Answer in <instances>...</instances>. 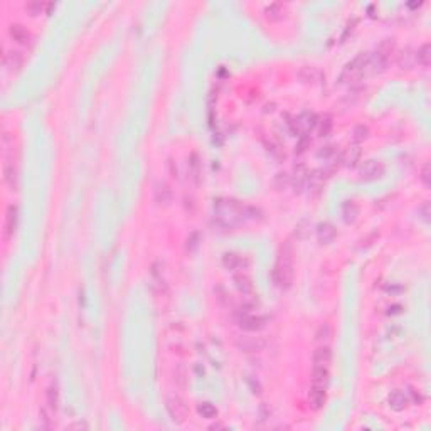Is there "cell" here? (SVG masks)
Wrapping results in <instances>:
<instances>
[{"instance_id":"8992f818","label":"cell","mask_w":431,"mask_h":431,"mask_svg":"<svg viewBox=\"0 0 431 431\" xmlns=\"http://www.w3.org/2000/svg\"><path fill=\"white\" fill-rule=\"evenodd\" d=\"M165 409H167L170 421L175 424H182L187 418V408H185L184 401L177 396H170L165 399Z\"/></svg>"},{"instance_id":"7a4b0ae2","label":"cell","mask_w":431,"mask_h":431,"mask_svg":"<svg viewBox=\"0 0 431 431\" xmlns=\"http://www.w3.org/2000/svg\"><path fill=\"white\" fill-rule=\"evenodd\" d=\"M273 283L280 290H288L293 283V246L287 241L282 244L278 253V259L273 268Z\"/></svg>"},{"instance_id":"83f0119b","label":"cell","mask_w":431,"mask_h":431,"mask_svg":"<svg viewBox=\"0 0 431 431\" xmlns=\"http://www.w3.org/2000/svg\"><path fill=\"white\" fill-rule=\"evenodd\" d=\"M416 63H419L421 66H429L431 63V46L428 42L423 44L418 51H416Z\"/></svg>"},{"instance_id":"f6af8a7d","label":"cell","mask_w":431,"mask_h":431,"mask_svg":"<svg viewBox=\"0 0 431 431\" xmlns=\"http://www.w3.org/2000/svg\"><path fill=\"white\" fill-rule=\"evenodd\" d=\"M408 6H409L411 9H414V7H419V6H421V2H418V4H416V2H411V4H408Z\"/></svg>"},{"instance_id":"7402d4cb","label":"cell","mask_w":431,"mask_h":431,"mask_svg":"<svg viewBox=\"0 0 431 431\" xmlns=\"http://www.w3.org/2000/svg\"><path fill=\"white\" fill-rule=\"evenodd\" d=\"M223 264L228 270H231V272H236V270H243L246 261H244V259L236 253H226L223 256Z\"/></svg>"},{"instance_id":"ba28073f","label":"cell","mask_w":431,"mask_h":431,"mask_svg":"<svg viewBox=\"0 0 431 431\" xmlns=\"http://www.w3.org/2000/svg\"><path fill=\"white\" fill-rule=\"evenodd\" d=\"M236 345L243 352H261L266 342L261 337H251V335H241L236 339Z\"/></svg>"},{"instance_id":"484cf974","label":"cell","mask_w":431,"mask_h":431,"mask_svg":"<svg viewBox=\"0 0 431 431\" xmlns=\"http://www.w3.org/2000/svg\"><path fill=\"white\" fill-rule=\"evenodd\" d=\"M234 282H236V287L239 292L243 295H246V297H251L254 288H253V283H251V280H249V277H246V275H238V277H234Z\"/></svg>"},{"instance_id":"ac0fdd59","label":"cell","mask_w":431,"mask_h":431,"mask_svg":"<svg viewBox=\"0 0 431 431\" xmlns=\"http://www.w3.org/2000/svg\"><path fill=\"white\" fill-rule=\"evenodd\" d=\"M330 383V374L327 367H313L312 372V386H317V388H324L327 389Z\"/></svg>"},{"instance_id":"4316f807","label":"cell","mask_w":431,"mask_h":431,"mask_svg":"<svg viewBox=\"0 0 431 431\" xmlns=\"http://www.w3.org/2000/svg\"><path fill=\"white\" fill-rule=\"evenodd\" d=\"M360 157V148L359 147H349L344 150L342 153V162L347 165V167H354L357 164V160Z\"/></svg>"},{"instance_id":"ee69618b","label":"cell","mask_w":431,"mask_h":431,"mask_svg":"<svg viewBox=\"0 0 431 431\" xmlns=\"http://www.w3.org/2000/svg\"><path fill=\"white\" fill-rule=\"evenodd\" d=\"M73 429H88V424L86 423H74L71 424Z\"/></svg>"},{"instance_id":"7bdbcfd3","label":"cell","mask_w":431,"mask_h":431,"mask_svg":"<svg viewBox=\"0 0 431 431\" xmlns=\"http://www.w3.org/2000/svg\"><path fill=\"white\" fill-rule=\"evenodd\" d=\"M334 153V147H325V150L318 153V157H329V155Z\"/></svg>"},{"instance_id":"52a82bcc","label":"cell","mask_w":431,"mask_h":431,"mask_svg":"<svg viewBox=\"0 0 431 431\" xmlns=\"http://www.w3.org/2000/svg\"><path fill=\"white\" fill-rule=\"evenodd\" d=\"M384 175V164L379 160H367L360 167V179L362 180H378Z\"/></svg>"},{"instance_id":"cb8c5ba5","label":"cell","mask_w":431,"mask_h":431,"mask_svg":"<svg viewBox=\"0 0 431 431\" xmlns=\"http://www.w3.org/2000/svg\"><path fill=\"white\" fill-rule=\"evenodd\" d=\"M172 199V192H170L167 184H157L155 185V202L160 205H167Z\"/></svg>"},{"instance_id":"8fae6325","label":"cell","mask_w":431,"mask_h":431,"mask_svg":"<svg viewBox=\"0 0 431 431\" xmlns=\"http://www.w3.org/2000/svg\"><path fill=\"white\" fill-rule=\"evenodd\" d=\"M22 64H24V58L21 51L11 49V51H6V54H4V66L7 68V71L16 73L22 68Z\"/></svg>"},{"instance_id":"5bb4252c","label":"cell","mask_w":431,"mask_h":431,"mask_svg":"<svg viewBox=\"0 0 431 431\" xmlns=\"http://www.w3.org/2000/svg\"><path fill=\"white\" fill-rule=\"evenodd\" d=\"M335 236H337V229H335L334 224L330 223H320L317 226V238L322 244H329L332 243Z\"/></svg>"},{"instance_id":"6da1fadb","label":"cell","mask_w":431,"mask_h":431,"mask_svg":"<svg viewBox=\"0 0 431 431\" xmlns=\"http://www.w3.org/2000/svg\"><path fill=\"white\" fill-rule=\"evenodd\" d=\"M214 223L223 229H231L238 226L244 219V205L234 199H216L212 204Z\"/></svg>"},{"instance_id":"d6986e66","label":"cell","mask_w":431,"mask_h":431,"mask_svg":"<svg viewBox=\"0 0 431 431\" xmlns=\"http://www.w3.org/2000/svg\"><path fill=\"white\" fill-rule=\"evenodd\" d=\"M264 14H266V17L270 21H280V19H283L285 14H287V4H283V2L270 4V6L264 7Z\"/></svg>"},{"instance_id":"9c48e42d","label":"cell","mask_w":431,"mask_h":431,"mask_svg":"<svg viewBox=\"0 0 431 431\" xmlns=\"http://www.w3.org/2000/svg\"><path fill=\"white\" fill-rule=\"evenodd\" d=\"M17 223H19V209L17 205L11 204L6 210V223H4V234H6L7 239L16 234Z\"/></svg>"},{"instance_id":"4dcf8cb0","label":"cell","mask_w":431,"mask_h":431,"mask_svg":"<svg viewBox=\"0 0 431 431\" xmlns=\"http://www.w3.org/2000/svg\"><path fill=\"white\" fill-rule=\"evenodd\" d=\"M54 7V4H44V2H29L26 4V11L31 14V16H39L44 11H51Z\"/></svg>"},{"instance_id":"f35d334b","label":"cell","mask_w":431,"mask_h":431,"mask_svg":"<svg viewBox=\"0 0 431 431\" xmlns=\"http://www.w3.org/2000/svg\"><path fill=\"white\" fill-rule=\"evenodd\" d=\"M175 381L180 384V388H184L185 386V367L184 365H179V367L175 369Z\"/></svg>"},{"instance_id":"b9f144b4","label":"cell","mask_w":431,"mask_h":431,"mask_svg":"<svg viewBox=\"0 0 431 431\" xmlns=\"http://www.w3.org/2000/svg\"><path fill=\"white\" fill-rule=\"evenodd\" d=\"M197 246H199V233H192L187 239V248L190 249V251H194Z\"/></svg>"},{"instance_id":"8d00e7d4","label":"cell","mask_w":431,"mask_h":431,"mask_svg":"<svg viewBox=\"0 0 431 431\" xmlns=\"http://www.w3.org/2000/svg\"><path fill=\"white\" fill-rule=\"evenodd\" d=\"M421 182H423L426 187H431V165L424 164L423 169H421V175H419Z\"/></svg>"},{"instance_id":"277c9868","label":"cell","mask_w":431,"mask_h":431,"mask_svg":"<svg viewBox=\"0 0 431 431\" xmlns=\"http://www.w3.org/2000/svg\"><path fill=\"white\" fill-rule=\"evenodd\" d=\"M236 322L243 330L246 332H259L261 329L266 327V317L253 313V303L243 305L236 312Z\"/></svg>"},{"instance_id":"f546056e","label":"cell","mask_w":431,"mask_h":431,"mask_svg":"<svg viewBox=\"0 0 431 431\" xmlns=\"http://www.w3.org/2000/svg\"><path fill=\"white\" fill-rule=\"evenodd\" d=\"M330 337H332V325L329 322L320 324V327L317 329V332H315V340L320 344H325L327 340H330Z\"/></svg>"},{"instance_id":"ffe728a7","label":"cell","mask_w":431,"mask_h":431,"mask_svg":"<svg viewBox=\"0 0 431 431\" xmlns=\"http://www.w3.org/2000/svg\"><path fill=\"white\" fill-rule=\"evenodd\" d=\"M357 216H359L357 204H355L354 200H345V202L342 204V219H344V223H345V224L355 223Z\"/></svg>"},{"instance_id":"3957f363","label":"cell","mask_w":431,"mask_h":431,"mask_svg":"<svg viewBox=\"0 0 431 431\" xmlns=\"http://www.w3.org/2000/svg\"><path fill=\"white\" fill-rule=\"evenodd\" d=\"M369 73H370V54L360 52L352 59V61H349L345 64L342 73H340V76H339V81L354 84V83L360 81L364 76H367Z\"/></svg>"},{"instance_id":"9a60e30c","label":"cell","mask_w":431,"mask_h":431,"mask_svg":"<svg viewBox=\"0 0 431 431\" xmlns=\"http://www.w3.org/2000/svg\"><path fill=\"white\" fill-rule=\"evenodd\" d=\"M388 404H389V408L393 409V411H404L406 408H408V404H409V399H408V396H406L403 391H393V393L389 394V398H388Z\"/></svg>"},{"instance_id":"d6a6232c","label":"cell","mask_w":431,"mask_h":431,"mask_svg":"<svg viewBox=\"0 0 431 431\" xmlns=\"http://www.w3.org/2000/svg\"><path fill=\"white\" fill-rule=\"evenodd\" d=\"M189 172H190V177L194 179V182H199V179H200V162H199L197 153L190 155V158H189Z\"/></svg>"},{"instance_id":"836d02e7","label":"cell","mask_w":431,"mask_h":431,"mask_svg":"<svg viewBox=\"0 0 431 431\" xmlns=\"http://www.w3.org/2000/svg\"><path fill=\"white\" fill-rule=\"evenodd\" d=\"M290 184H292V177H290V175H288L287 172H280V174L275 175V179H273V185H275V187H277L278 190L287 189Z\"/></svg>"},{"instance_id":"5b68a950","label":"cell","mask_w":431,"mask_h":431,"mask_svg":"<svg viewBox=\"0 0 431 431\" xmlns=\"http://www.w3.org/2000/svg\"><path fill=\"white\" fill-rule=\"evenodd\" d=\"M394 39H384L375 49L374 54H370V73H384L389 64L391 54L394 52Z\"/></svg>"},{"instance_id":"7c38bea8","label":"cell","mask_w":431,"mask_h":431,"mask_svg":"<svg viewBox=\"0 0 431 431\" xmlns=\"http://www.w3.org/2000/svg\"><path fill=\"white\" fill-rule=\"evenodd\" d=\"M332 362V350L327 345H320L313 352V367H330Z\"/></svg>"},{"instance_id":"1f68e13d","label":"cell","mask_w":431,"mask_h":431,"mask_svg":"<svg viewBox=\"0 0 431 431\" xmlns=\"http://www.w3.org/2000/svg\"><path fill=\"white\" fill-rule=\"evenodd\" d=\"M197 413L205 419H214L216 416H218V409H216V406L212 403H207V401H205V403H200L197 406Z\"/></svg>"},{"instance_id":"d4e9b609","label":"cell","mask_w":431,"mask_h":431,"mask_svg":"<svg viewBox=\"0 0 431 431\" xmlns=\"http://www.w3.org/2000/svg\"><path fill=\"white\" fill-rule=\"evenodd\" d=\"M46 403H47V408L56 411L58 409V404H59V388L56 383H51L49 388L46 391Z\"/></svg>"},{"instance_id":"60d3db41","label":"cell","mask_w":431,"mask_h":431,"mask_svg":"<svg viewBox=\"0 0 431 431\" xmlns=\"http://www.w3.org/2000/svg\"><path fill=\"white\" fill-rule=\"evenodd\" d=\"M214 292H216V297H218V300H219V302H221L223 305L229 303V297H228V293L224 292L223 287H218V288L214 290Z\"/></svg>"},{"instance_id":"f1b7e54d","label":"cell","mask_w":431,"mask_h":431,"mask_svg":"<svg viewBox=\"0 0 431 431\" xmlns=\"http://www.w3.org/2000/svg\"><path fill=\"white\" fill-rule=\"evenodd\" d=\"M298 76H300V79H302L303 83H315V81H318L320 73H318V69H317V68L305 66V68L300 69Z\"/></svg>"},{"instance_id":"30bf717a","label":"cell","mask_w":431,"mask_h":431,"mask_svg":"<svg viewBox=\"0 0 431 431\" xmlns=\"http://www.w3.org/2000/svg\"><path fill=\"white\" fill-rule=\"evenodd\" d=\"M315 125H317V115L312 112H303L295 118V128L303 135H307Z\"/></svg>"},{"instance_id":"ab89813d","label":"cell","mask_w":431,"mask_h":431,"mask_svg":"<svg viewBox=\"0 0 431 431\" xmlns=\"http://www.w3.org/2000/svg\"><path fill=\"white\" fill-rule=\"evenodd\" d=\"M418 212L421 214V218L424 219L426 223H429V216H431V207H429V202H424L421 207L418 209Z\"/></svg>"},{"instance_id":"4fadbf2b","label":"cell","mask_w":431,"mask_h":431,"mask_svg":"<svg viewBox=\"0 0 431 431\" xmlns=\"http://www.w3.org/2000/svg\"><path fill=\"white\" fill-rule=\"evenodd\" d=\"M4 180L11 187V190L17 189V169L11 157H7L6 162H4Z\"/></svg>"},{"instance_id":"74e56055","label":"cell","mask_w":431,"mask_h":431,"mask_svg":"<svg viewBox=\"0 0 431 431\" xmlns=\"http://www.w3.org/2000/svg\"><path fill=\"white\" fill-rule=\"evenodd\" d=\"M367 133H369V130H367V127H364V125L355 127L354 128V142H362V140L367 138Z\"/></svg>"},{"instance_id":"2e32d148","label":"cell","mask_w":431,"mask_h":431,"mask_svg":"<svg viewBox=\"0 0 431 431\" xmlns=\"http://www.w3.org/2000/svg\"><path fill=\"white\" fill-rule=\"evenodd\" d=\"M325 399H327V389L317 388V386H312V388H310L308 401H310L312 409H315V411L322 409V406L325 404Z\"/></svg>"},{"instance_id":"e575fe53","label":"cell","mask_w":431,"mask_h":431,"mask_svg":"<svg viewBox=\"0 0 431 431\" xmlns=\"http://www.w3.org/2000/svg\"><path fill=\"white\" fill-rule=\"evenodd\" d=\"M318 123V132H320V135H322V137H327V135L330 133V130H332V118L329 117V115H325V117L320 120V122H317Z\"/></svg>"},{"instance_id":"e0dca14e","label":"cell","mask_w":431,"mask_h":431,"mask_svg":"<svg viewBox=\"0 0 431 431\" xmlns=\"http://www.w3.org/2000/svg\"><path fill=\"white\" fill-rule=\"evenodd\" d=\"M396 61H398V66L401 69L409 71V69H413L416 66V52L413 51V49L406 47L398 54V59H396Z\"/></svg>"},{"instance_id":"d590c367","label":"cell","mask_w":431,"mask_h":431,"mask_svg":"<svg viewBox=\"0 0 431 431\" xmlns=\"http://www.w3.org/2000/svg\"><path fill=\"white\" fill-rule=\"evenodd\" d=\"M308 229H310V223L307 221V219H302V221L295 226V236L300 238V239H305L308 234Z\"/></svg>"},{"instance_id":"603a6c76","label":"cell","mask_w":431,"mask_h":431,"mask_svg":"<svg viewBox=\"0 0 431 431\" xmlns=\"http://www.w3.org/2000/svg\"><path fill=\"white\" fill-rule=\"evenodd\" d=\"M9 32H11L14 41L19 44H27L29 39H31V34H29V31L22 26V24H12Z\"/></svg>"},{"instance_id":"44dd1931","label":"cell","mask_w":431,"mask_h":431,"mask_svg":"<svg viewBox=\"0 0 431 431\" xmlns=\"http://www.w3.org/2000/svg\"><path fill=\"white\" fill-rule=\"evenodd\" d=\"M292 184H293V187H295V190H297V192H302V190L307 187V184H308V172L305 170L303 165H298V167L295 169V175H293V179H292Z\"/></svg>"}]
</instances>
